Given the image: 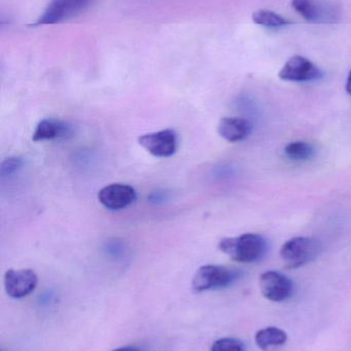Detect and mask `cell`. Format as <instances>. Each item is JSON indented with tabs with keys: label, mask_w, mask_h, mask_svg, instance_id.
<instances>
[{
	"label": "cell",
	"mask_w": 351,
	"mask_h": 351,
	"mask_svg": "<svg viewBox=\"0 0 351 351\" xmlns=\"http://www.w3.org/2000/svg\"><path fill=\"white\" fill-rule=\"evenodd\" d=\"M256 344L263 351H274L282 348L288 341V334L276 327L260 330L256 334Z\"/></svg>",
	"instance_id": "4fadbf2b"
},
{
	"label": "cell",
	"mask_w": 351,
	"mask_h": 351,
	"mask_svg": "<svg viewBox=\"0 0 351 351\" xmlns=\"http://www.w3.org/2000/svg\"><path fill=\"white\" fill-rule=\"evenodd\" d=\"M38 278L31 269H10L4 274V290L14 299L24 298L36 288Z\"/></svg>",
	"instance_id": "9c48e42d"
},
{
	"label": "cell",
	"mask_w": 351,
	"mask_h": 351,
	"mask_svg": "<svg viewBox=\"0 0 351 351\" xmlns=\"http://www.w3.org/2000/svg\"><path fill=\"white\" fill-rule=\"evenodd\" d=\"M321 249V241L313 237H293L282 245L280 257L286 267L299 268L317 259Z\"/></svg>",
	"instance_id": "7a4b0ae2"
},
{
	"label": "cell",
	"mask_w": 351,
	"mask_h": 351,
	"mask_svg": "<svg viewBox=\"0 0 351 351\" xmlns=\"http://www.w3.org/2000/svg\"><path fill=\"white\" fill-rule=\"evenodd\" d=\"M292 6L305 20L317 24L336 23L340 12L333 3L324 0H292Z\"/></svg>",
	"instance_id": "5b68a950"
},
{
	"label": "cell",
	"mask_w": 351,
	"mask_h": 351,
	"mask_svg": "<svg viewBox=\"0 0 351 351\" xmlns=\"http://www.w3.org/2000/svg\"><path fill=\"white\" fill-rule=\"evenodd\" d=\"M323 71L310 60L302 56L290 58L280 70L278 76L286 82H308L321 80Z\"/></svg>",
	"instance_id": "ba28073f"
},
{
	"label": "cell",
	"mask_w": 351,
	"mask_h": 351,
	"mask_svg": "<svg viewBox=\"0 0 351 351\" xmlns=\"http://www.w3.org/2000/svg\"><path fill=\"white\" fill-rule=\"evenodd\" d=\"M138 143L156 158H170L177 152L179 139L173 130H162L138 138Z\"/></svg>",
	"instance_id": "52a82bcc"
},
{
	"label": "cell",
	"mask_w": 351,
	"mask_h": 351,
	"mask_svg": "<svg viewBox=\"0 0 351 351\" xmlns=\"http://www.w3.org/2000/svg\"><path fill=\"white\" fill-rule=\"evenodd\" d=\"M260 290L267 300L284 302L294 294V282L284 274L270 270L260 276Z\"/></svg>",
	"instance_id": "8992f818"
},
{
	"label": "cell",
	"mask_w": 351,
	"mask_h": 351,
	"mask_svg": "<svg viewBox=\"0 0 351 351\" xmlns=\"http://www.w3.org/2000/svg\"><path fill=\"white\" fill-rule=\"evenodd\" d=\"M284 154L288 160L294 162H305L315 156V148L308 142H291L284 147Z\"/></svg>",
	"instance_id": "5bb4252c"
},
{
	"label": "cell",
	"mask_w": 351,
	"mask_h": 351,
	"mask_svg": "<svg viewBox=\"0 0 351 351\" xmlns=\"http://www.w3.org/2000/svg\"><path fill=\"white\" fill-rule=\"evenodd\" d=\"M94 1L95 0H51L45 12L31 26H47L71 20L88 10Z\"/></svg>",
	"instance_id": "277c9868"
},
{
	"label": "cell",
	"mask_w": 351,
	"mask_h": 351,
	"mask_svg": "<svg viewBox=\"0 0 351 351\" xmlns=\"http://www.w3.org/2000/svg\"><path fill=\"white\" fill-rule=\"evenodd\" d=\"M210 351H245L243 344L236 338L226 337L216 340L212 344Z\"/></svg>",
	"instance_id": "2e32d148"
},
{
	"label": "cell",
	"mask_w": 351,
	"mask_h": 351,
	"mask_svg": "<svg viewBox=\"0 0 351 351\" xmlns=\"http://www.w3.org/2000/svg\"><path fill=\"white\" fill-rule=\"evenodd\" d=\"M218 249L239 263L261 261L268 253V243L262 235L245 233L236 237H226L218 243Z\"/></svg>",
	"instance_id": "6da1fadb"
},
{
	"label": "cell",
	"mask_w": 351,
	"mask_h": 351,
	"mask_svg": "<svg viewBox=\"0 0 351 351\" xmlns=\"http://www.w3.org/2000/svg\"><path fill=\"white\" fill-rule=\"evenodd\" d=\"M23 164H24V162L21 158L14 156V158H6L0 165V175L2 177H6V176L14 174L16 171L22 168Z\"/></svg>",
	"instance_id": "e0dca14e"
},
{
	"label": "cell",
	"mask_w": 351,
	"mask_h": 351,
	"mask_svg": "<svg viewBox=\"0 0 351 351\" xmlns=\"http://www.w3.org/2000/svg\"><path fill=\"white\" fill-rule=\"evenodd\" d=\"M70 134V127L64 121L55 119H45L39 121L33 132L34 142L53 141L62 139Z\"/></svg>",
	"instance_id": "7c38bea8"
},
{
	"label": "cell",
	"mask_w": 351,
	"mask_h": 351,
	"mask_svg": "<svg viewBox=\"0 0 351 351\" xmlns=\"http://www.w3.org/2000/svg\"><path fill=\"white\" fill-rule=\"evenodd\" d=\"M253 21L256 24L267 27V28H282V27L293 24L288 19L267 10H259L253 12Z\"/></svg>",
	"instance_id": "9a60e30c"
},
{
	"label": "cell",
	"mask_w": 351,
	"mask_h": 351,
	"mask_svg": "<svg viewBox=\"0 0 351 351\" xmlns=\"http://www.w3.org/2000/svg\"><path fill=\"white\" fill-rule=\"evenodd\" d=\"M241 272L234 268L220 265L201 266L196 271L192 280L194 292L201 293L205 291L218 290L228 288L240 278Z\"/></svg>",
	"instance_id": "3957f363"
},
{
	"label": "cell",
	"mask_w": 351,
	"mask_h": 351,
	"mask_svg": "<svg viewBox=\"0 0 351 351\" xmlns=\"http://www.w3.org/2000/svg\"><path fill=\"white\" fill-rule=\"evenodd\" d=\"M346 90H348V94L351 96V70L350 73H348V80H346Z\"/></svg>",
	"instance_id": "d6986e66"
},
{
	"label": "cell",
	"mask_w": 351,
	"mask_h": 351,
	"mask_svg": "<svg viewBox=\"0 0 351 351\" xmlns=\"http://www.w3.org/2000/svg\"><path fill=\"white\" fill-rule=\"evenodd\" d=\"M113 351H142L139 348H136V346H125V348H120L117 350H115Z\"/></svg>",
	"instance_id": "ac0fdd59"
},
{
	"label": "cell",
	"mask_w": 351,
	"mask_h": 351,
	"mask_svg": "<svg viewBox=\"0 0 351 351\" xmlns=\"http://www.w3.org/2000/svg\"><path fill=\"white\" fill-rule=\"evenodd\" d=\"M253 125L249 121L239 117H224L218 125V133L223 139L231 143L243 141L249 137Z\"/></svg>",
	"instance_id": "8fae6325"
},
{
	"label": "cell",
	"mask_w": 351,
	"mask_h": 351,
	"mask_svg": "<svg viewBox=\"0 0 351 351\" xmlns=\"http://www.w3.org/2000/svg\"><path fill=\"white\" fill-rule=\"evenodd\" d=\"M137 198L135 189L127 184L115 183L99 190L98 199L104 208L120 210L131 206Z\"/></svg>",
	"instance_id": "30bf717a"
}]
</instances>
